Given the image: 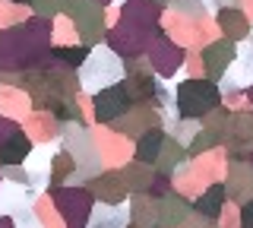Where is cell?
Masks as SVG:
<instances>
[{
    "label": "cell",
    "mask_w": 253,
    "mask_h": 228,
    "mask_svg": "<svg viewBox=\"0 0 253 228\" xmlns=\"http://www.w3.org/2000/svg\"><path fill=\"white\" fill-rule=\"evenodd\" d=\"M215 101H218V92H215V86H209V83H187V86H180V92H177V105L187 117H196V114L209 111Z\"/></svg>",
    "instance_id": "obj_1"
},
{
    "label": "cell",
    "mask_w": 253,
    "mask_h": 228,
    "mask_svg": "<svg viewBox=\"0 0 253 228\" xmlns=\"http://www.w3.org/2000/svg\"><path fill=\"white\" fill-rule=\"evenodd\" d=\"M124 108H126V92L124 89H101V95L95 98V111H98L101 121L121 114Z\"/></svg>",
    "instance_id": "obj_3"
},
{
    "label": "cell",
    "mask_w": 253,
    "mask_h": 228,
    "mask_svg": "<svg viewBox=\"0 0 253 228\" xmlns=\"http://www.w3.org/2000/svg\"><path fill=\"white\" fill-rule=\"evenodd\" d=\"M241 228H253V203L244 206V216H241Z\"/></svg>",
    "instance_id": "obj_9"
},
{
    "label": "cell",
    "mask_w": 253,
    "mask_h": 228,
    "mask_svg": "<svg viewBox=\"0 0 253 228\" xmlns=\"http://www.w3.org/2000/svg\"><path fill=\"white\" fill-rule=\"evenodd\" d=\"M241 54H244V73H247V80H253V48H241Z\"/></svg>",
    "instance_id": "obj_8"
},
{
    "label": "cell",
    "mask_w": 253,
    "mask_h": 228,
    "mask_svg": "<svg viewBox=\"0 0 253 228\" xmlns=\"http://www.w3.org/2000/svg\"><path fill=\"white\" fill-rule=\"evenodd\" d=\"M101 76V83H108V80H117L121 76V64H117V57L114 54H108V51H98L95 57L85 64V70H83V80L85 76Z\"/></svg>",
    "instance_id": "obj_2"
},
{
    "label": "cell",
    "mask_w": 253,
    "mask_h": 228,
    "mask_svg": "<svg viewBox=\"0 0 253 228\" xmlns=\"http://www.w3.org/2000/svg\"><path fill=\"white\" fill-rule=\"evenodd\" d=\"M158 149H162V133H146L142 143H139V159H146V162L155 159Z\"/></svg>",
    "instance_id": "obj_6"
},
{
    "label": "cell",
    "mask_w": 253,
    "mask_h": 228,
    "mask_svg": "<svg viewBox=\"0 0 253 228\" xmlns=\"http://www.w3.org/2000/svg\"><path fill=\"white\" fill-rule=\"evenodd\" d=\"M126 225V216L124 209H108V219H95L92 228H124Z\"/></svg>",
    "instance_id": "obj_7"
},
{
    "label": "cell",
    "mask_w": 253,
    "mask_h": 228,
    "mask_svg": "<svg viewBox=\"0 0 253 228\" xmlns=\"http://www.w3.org/2000/svg\"><path fill=\"white\" fill-rule=\"evenodd\" d=\"M26 152H29V139L26 137H13L10 143L0 149V159H3L6 165H16L19 159H26Z\"/></svg>",
    "instance_id": "obj_4"
},
{
    "label": "cell",
    "mask_w": 253,
    "mask_h": 228,
    "mask_svg": "<svg viewBox=\"0 0 253 228\" xmlns=\"http://www.w3.org/2000/svg\"><path fill=\"white\" fill-rule=\"evenodd\" d=\"M221 200H225L221 187H212V190L200 200V212H203V216H209V219H215V216H218V209H221Z\"/></svg>",
    "instance_id": "obj_5"
}]
</instances>
